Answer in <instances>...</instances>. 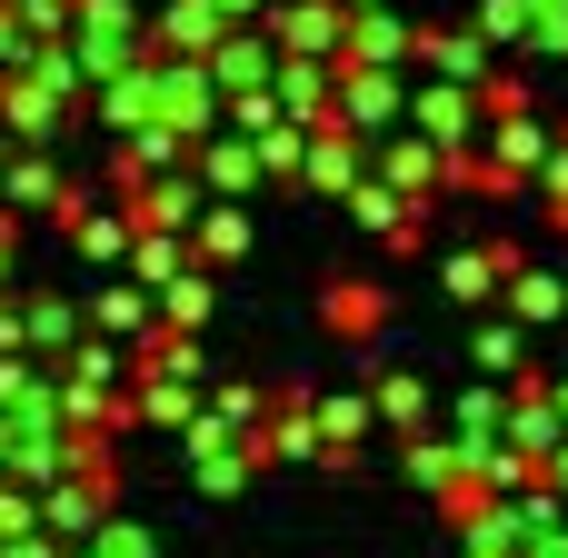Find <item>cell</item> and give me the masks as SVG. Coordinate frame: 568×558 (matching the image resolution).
I'll use <instances>...</instances> for the list:
<instances>
[{
	"mask_svg": "<svg viewBox=\"0 0 568 558\" xmlns=\"http://www.w3.org/2000/svg\"><path fill=\"white\" fill-rule=\"evenodd\" d=\"M449 459H459V449H409V479H419V489H449ZM459 469H469V459H459Z\"/></svg>",
	"mask_w": 568,
	"mask_h": 558,
	"instance_id": "6da1fadb",
	"label": "cell"
},
{
	"mask_svg": "<svg viewBox=\"0 0 568 558\" xmlns=\"http://www.w3.org/2000/svg\"><path fill=\"white\" fill-rule=\"evenodd\" d=\"M549 489H559V499H568V439H559V449H549Z\"/></svg>",
	"mask_w": 568,
	"mask_h": 558,
	"instance_id": "7a4b0ae2",
	"label": "cell"
}]
</instances>
